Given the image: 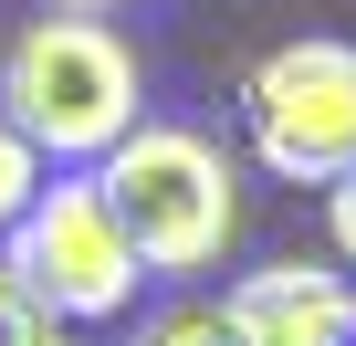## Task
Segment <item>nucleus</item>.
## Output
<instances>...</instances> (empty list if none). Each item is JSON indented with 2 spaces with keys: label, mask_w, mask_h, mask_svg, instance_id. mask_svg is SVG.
<instances>
[{
  "label": "nucleus",
  "mask_w": 356,
  "mask_h": 346,
  "mask_svg": "<svg viewBox=\"0 0 356 346\" xmlns=\"http://www.w3.org/2000/svg\"><path fill=\"white\" fill-rule=\"evenodd\" d=\"M0 116L32 136L42 168H95L136 116H147V74L136 42L95 11H42L0 32Z\"/></svg>",
  "instance_id": "obj_1"
},
{
  "label": "nucleus",
  "mask_w": 356,
  "mask_h": 346,
  "mask_svg": "<svg viewBox=\"0 0 356 346\" xmlns=\"http://www.w3.org/2000/svg\"><path fill=\"white\" fill-rule=\"evenodd\" d=\"M95 189H105V210H115V231L136 242L147 273H220V252L241 242V168L200 126L136 116L95 157Z\"/></svg>",
  "instance_id": "obj_2"
},
{
  "label": "nucleus",
  "mask_w": 356,
  "mask_h": 346,
  "mask_svg": "<svg viewBox=\"0 0 356 346\" xmlns=\"http://www.w3.org/2000/svg\"><path fill=\"white\" fill-rule=\"evenodd\" d=\"M241 126L252 157L293 189H335L356 168V42L335 32H293L241 74Z\"/></svg>",
  "instance_id": "obj_3"
},
{
  "label": "nucleus",
  "mask_w": 356,
  "mask_h": 346,
  "mask_svg": "<svg viewBox=\"0 0 356 346\" xmlns=\"http://www.w3.org/2000/svg\"><path fill=\"white\" fill-rule=\"evenodd\" d=\"M0 262L22 273V294H32L53 325H115V315L136 304V283H147V262H136V242L115 231V210H105L95 179H42L32 210L0 231Z\"/></svg>",
  "instance_id": "obj_4"
},
{
  "label": "nucleus",
  "mask_w": 356,
  "mask_h": 346,
  "mask_svg": "<svg viewBox=\"0 0 356 346\" xmlns=\"http://www.w3.org/2000/svg\"><path fill=\"white\" fill-rule=\"evenodd\" d=\"M241 346H356V283L325 262H262L220 294Z\"/></svg>",
  "instance_id": "obj_5"
},
{
  "label": "nucleus",
  "mask_w": 356,
  "mask_h": 346,
  "mask_svg": "<svg viewBox=\"0 0 356 346\" xmlns=\"http://www.w3.org/2000/svg\"><path fill=\"white\" fill-rule=\"evenodd\" d=\"M126 346H241V336H231L220 304H168V315H147Z\"/></svg>",
  "instance_id": "obj_6"
},
{
  "label": "nucleus",
  "mask_w": 356,
  "mask_h": 346,
  "mask_svg": "<svg viewBox=\"0 0 356 346\" xmlns=\"http://www.w3.org/2000/svg\"><path fill=\"white\" fill-rule=\"evenodd\" d=\"M32 189H42V157H32V136H22L11 116H0V231L32 210Z\"/></svg>",
  "instance_id": "obj_7"
},
{
  "label": "nucleus",
  "mask_w": 356,
  "mask_h": 346,
  "mask_svg": "<svg viewBox=\"0 0 356 346\" xmlns=\"http://www.w3.org/2000/svg\"><path fill=\"white\" fill-rule=\"evenodd\" d=\"M0 346H63V325L22 294V273H11V262H0Z\"/></svg>",
  "instance_id": "obj_8"
},
{
  "label": "nucleus",
  "mask_w": 356,
  "mask_h": 346,
  "mask_svg": "<svg viewBox=\"0 0 356 346\" xmlns=\"http://www.w3.org/2000/svg\"><path fill=\"white\" fill-rule=\"evenodd\" d=\"M325 231H335V262L356 273V168H346V179L325 189Z\"/></svg>",
  "instance_id": "obj_9"
},
{
  "label": "nucleus",
  "mask_w": 356,
  "mask_h": 346,
  "mask_svg": "<svg viewBox=\"0 0 356 346\" xmlns=\"http://www.w3.org/2000/svg\"><path fill=\"white\" fill-rule=\"evenodd\" d=\"M53 11H95L105 22V11H136V0H53Z\"/></svg>",
  "instance_id": "obj_10"
}]
</instances>
